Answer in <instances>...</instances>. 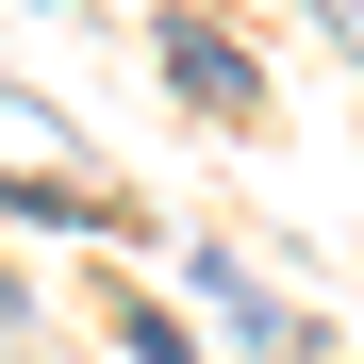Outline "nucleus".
<instances>
[{"label": "nucleus", "mask_w": 364, "mask_h": 364, "mask_svg": "<svg viewBox=\"0 0 364 364\" xmlns=\"http://www.w3.org/2000/svg\"><path fill=\"white\" fill-rule=\"evenodd\" d=\"M166 67H182V100H199V116H249V67H232V50H215L199 17H182V33H166Z\"/></svg>", "instance_id": "nucleus-1"}, {"label": "nucleus", "mask_w": 364, "mask_h": 364, "mask_svg": "<svg viewBox=\"0 0 364 364\" xmlns=\"http://www.w3.org/2000/svg\"><path fill=\"white\" fill-rule=\"evenodd\" d=\"M116 348H133V364H199V348H182L166 315H133V331H116Z\"/></svg>", "instance_id": "nucleus-2"}]
</instances>
